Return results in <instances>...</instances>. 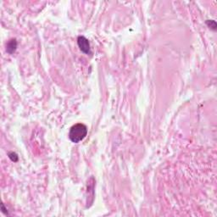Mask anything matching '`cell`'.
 Wrapping results in <instances>:
<instances>
[{
	"mask_svg": "<svg viewBox=\"0 0 217 217\" xmlns=\"http://www.w3.org/2000/svg\"><path fill=\"white\" fill-rule=\"evenodd\" d=\"M87 134V128L84 124L78 123V124L74 125L71 128L70 133H69V137L72 142L75 143H77L81 142L86 137Z\"/></svg>",
	"mask_w": 217,
	"mask_h": 217,
	"instance_id": "obj_1",
	"label": "cell"
},
{
	"mask_svg": "<svg viewBox=\"0 0 217 217\" xmlns=\"http://www.w3.org/2000/svg\"><path fill=\"white\" fill-rule=\"evenodd\" d=\"M77 44L79 48H80V49H81L83 53H87V54L91 53L90 44H89V42H88V40H87L86 37H82V36L78 37Z\"/></svg>",
	"mask_w": 217,
	"mask_h": 217,
	"instance_id": "obj_2",
	"label": "cell"
},
{
	"mask_svg": "<svg viewBox=\"0 0 217 217\" xmlns=\"http://www.w3.org/2000/svg\"><path fill=\"white\" fill-rule=\"evenodd\" d=\"M17 48V43L16 39H11L6 45V50L9 53H13Z\"/></svg>",
	"mask_w": 217,
	"mask_h": 217,
	"instance_id": "obj_3",
	"label": "cell"
},
{
	"mask_svg": "<svg viewBox=\"0 0 217 217\" xmlns=\"http://www.w3.org/2000/svg\"><path fill=\"white\" fill-rule=\"evenodd\" d=\"M207 25H208V26H210V28H211L212 30H216V27H217V25H216V23H215V21H207Z\"/></svg>",
	"mask_w": 217,
	"mask_h": 217,
	"instance_id": "obj_4",
	"label": "cell"
},
{
	"mask_svg": "<svg viewBox=\"0 0 217 217\" xmlns=\"http://www.w3.org/2000/svg\"><path fill=\"white\" fill-rule=\"evenodd\" d=\"M9 157L11 159V160H13V161H17L18 160V156H17L16 153H9Z\"/></svg>",
	"mask_w": 217,
	"mask_h": 217,
	"instance_id": "obj_5",
	"label": "cell"
}]
</instances>
